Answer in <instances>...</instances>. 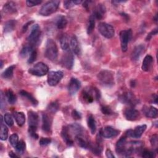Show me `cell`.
I'll return each mask as SVG.
<instances>
[{"mask_svg": "<svg viewBox=\"0 0 158 158\" xmlns=\"http://www.w3.org/2000/svg\"><path fill=\"white\" fill-rule=\"evenodd\" d=\"M45 56L50 60L54 61L58 56V49L55 41L49 38L47 40L45 47Z\"/></svg>", "mask_w": 158, "mask_h": 158, "instance_id": "6da1fadb", "label": "cell"}, {"mask_svg": "<svg viewBox=\"0 0 158 158\" xmlns=\"http://www.w3.org/2000/svg\"><path fill=\"white\" fill-rule=\"evenodd\" d=\"M60 1L57 0L48 1L40 8L39 14L43 16H48L57 10Z\"/></svg>", "mask_w": 158, "mask_h": 158, "instance_id": "7a4b0ae2", "label": "cell"}, {"mask_svg": "<svg viewBox=\"0 0 158 158\" xmlns=\"http://www.w3.org/2000/svg\"><path fill=\"white\" fill-rule=\"evenodd\" d=\"M97 77L101 83L104 86H110L114 83V75L112 72L109 70H104L101 71L98 73Z\"/></svg>", "mask_w": 158, "mask_h": 158, "instance_id": "3957f363", "label": "cell"}, {"mask_svg": "<svg viewBox=\"0 0 158 158\" xmlns=\"http://www.w3.org/2000/svg\"><path fill=\"white\" fill-rule=\"evenodd\" d=\"M41 36V30L38 24H34L31 28L27 40L30 45L34 46L39 42Z\"/></svg>", "mask_w": 158, "mask_h": 158, "instance_id": "277c9868", "label": "cell"}, {"mask_svg": "<svg viewBox=\"0 0 158 158\" xmlns=\"http://www.w3.org/2000/svg\"><path fill=\"white\" fill-rule=\"evenodd\" d=\"M49 72V67L43 62H38L31 67L28 72L33 75L42 77L46 75Z\"/></svg>", "mask_w": 158, "mask_h": 158, "instance_id": "5b68a950", "label": "cell"}, {"mask_svg": "<svg viewBox=\"0 0 158 158\" xmlns=\"http://www.w3.org/2000/svg\"><path fill=\"white\" fill-rule=\"evenodd\" d=\"M99 33L106 38H112L115 34L114 27L106 22H100L98 26Z\"/></svg>", "mask_w": 158, "mask_h": 158, "instance_id": "8992f818", "label": "cell"}, {"mask_svg": "<svg viewBox=\"0 0 158 158\" xmlns=\"http://www.w3.org/2000/svg\"><path fill=\"white\" fill-rule=\"evenodd\" d=\"M118 99L123 104L130 106H134L138 102V99L135 97L133 93L130 91L124 92L123 93L120 94L118 97Z\"/></svg>", "mask_w": 158, "mask_h": 158, "instance_id": "52a82bcc", "label": "cell"}, {"mask_svg": "<svg viewBox=\"0 0 158 158\" xmlns=\"http://www.w3.org/2000/svg\"><path fill=\"white\" fill-rule=\"evenodd\" d=\"M83 99L88 103H91L94 101V98L96 99H99L101 96L99 91L96 88H89V89H85L82 93Z\"/></svg>", "mask_w": 158, "mask_h": 158, "instance_id": "ba28073f", "label": "cell"}, {"mask_svg": "<svg viewBox=\"0 0 158 158\" xmlns=\"http://www.w3.org/2000/svg\"><path fill=\"white\" fill-rule=\"evenodd\" d=\"M132 36V31L131 29L122 30L120 33V39L121 48L123 52H125L128 49V44Z\"/></svg>", "mask_w": 158, "mask_h": 158, "instance_id": "9c48e42d", "label": "cell"}, {"mask_svg": "<svg viewBox=\"0 0 158 158\" xmlns=\"http://www.w3.org/2000/svg\"><path fill=\"white\" fill-rule=\"evenodd\" d=\"M64 73L60 71H51L48 72L47 81L49 85L54 86L57 85L63 78Z\"/></svg>", "mask_w": 158, "mask_h": 158, "instance_id": "30bf717a", "label": "cell"}, {"mask_svg": "<svg viewBox=\"0 0 158 158\" xmlns=\"http://www.w3.org/2000/svg\"><path fill=\"white\" fill-rule=\"evenodd\" d=\"M65 54H64L61 58V64L63 67L67 68L69 70L72 69L73 63H74V57L72 52L70 50L65 51Z\"/></svg>", "mask_w": 158, "mask_h": 158, "instance_id": "8fae6325", "label": "cell"}, {"mask_svg": "<svg viewBox=\"0 0 158 158\" xmlns=\"http://www.w3.org/2000/svg\"><path fill=\"white\" fill-rule=\"evenodd\" d=\"M99 135L102 138H110L117 136L120 133V131L110 126H107L102 128L99 132Z\"/></svg>", "mask_w": 158, "mask_h": 158, "instance_id": "7c38bea8", "label": "cell"}, {"mask_svg": "<svg viewBox=\"0 0 158 158\" xmlns=\"http://www.w3.org/2000/svg\"><path fill=\"white\" fill-rule=\"evenodd\" d=\"M146 125H141L136 127L134 130H129L126 132L127 136L134 138H139L146 129Z\"/></svg>", "mask_w": 158, "mask_h": 158, "instance_id": "4fadbf2b", "label": "cell"}, {"mask_svg": "<svg viewBox=\"0 0 158 158\" xmlns=\"http://www.w3.org/2000/svg\"><path fill=\"white\" fill-rule=\"evenodd\" d=\"M81 87L80 81L76 78H72L68 85V91L70 95L73 96L76 94Z\"/></svg>", "mask_w": 158, "mask_h": 158, "instance_id": "5bb4252c", "label": "cell"}, {"mask_svg": "<svg viewBox=\"0 0 158 158\" xmlns=\"http://www.w3.org/2000/svg\"><path fill=\"white\" fill-rule=\"evenodd\" d=\"M127 147V138L125 136L121 137L117 142L115 146V151L117 154L123 156Z\"/></svg>", "mask_w": 158, "mask_h": 158, "instance_id": "9a60e30c", "label": "cell"}, {"mask_svg": "<svg viewBox=\"0 0 158 158\" xmlns=\"http://www.w3.org/2000/svg\"><path fill=\"white\" fill-rule=\"evenodd\" d=\"M123 114H124L126 119L128 120H130V121L135 120L138 119V118L139 116V111L133 108H130V109H125L123 112Z\"/></svg>", "mask_w": 158, "mask_h": 158, "instance_id": "2e32d148", "label": "cell"}, {"mask_svg": "<svg viewBox=\"0 0 158 158\" xmlns=\"http://www.w3.org/2000/svg\"><path fill=\"white\" fill-rule=\"evenodd\" d=\"M106 9L104 4H98L96 7L93 15H94L95 19L101 20L103 18L104 14L106 13Z\"/></svg>", "mask_w": 158, "mask_h": 158, "instance_id": "e0dca14e", "label": "cell"}, {"mask_svg": "<svg viewBox=\"0 0 158 158\" xmlns=\"http://www.w3.org/2000/svg\"><path fill=\"white\" fill-rule=\"evenodd\" d=\"M144 51V46L143 44L137 45L131 52V58L133 61H137L139 60L140 56L142 55Z\"/></svg>", "mask_w": 158, "mask_h": 158, "instance_id": "ac0fdd59", "label": "cell"}, {"mask_svg": "<svg viewBox=\"0 0 158 158\" xmlns=\"http://www.w3.org/2000/svg\"><path fill=\"white\" fill-rule=\"evenodd\" d=\"M28 126L38 127L39 123V115L34 111L30 110L28 112Z\"/></svg>", "mask_w": 158, "mask_h": 158, "instance_id": "d6986e66", "label": "cell"}, {"mask_svg": "<svg viewBox=\"0 0 158 158\" xmlns=\"http://www.w3.org/2000/svg\"><path fill=\"white\" fill-rule=\"evenodd\" d=\"M61 136L67 146H71L73 144V141L70 136V132L67 127H63L61 131Z\"/></svg>", "mask_w": 158, "mask_h": 158, "instance_id": "ffe728a7", "label": "cell"}, {"mask_svg": "<svg viewBox=\"0 0 158 158\" xmlns=\"http://www.w3.org/2000/svg\"><path fill=\"white\" fill-rule=\"evenodd\" d=\"M70 47L72 48V51L76 55H80L81 53V48L78 41V40L75 36H72L70 40Z\"/></svg>", "mask_w": 158, "mask_h": 158, "instance_id": "44dd1931", "label": "cell"}, {"mask_svg": "<svg viewBox=\"0 0 158 158\" xmlns=\"http://www.w3.org/2000/svg\"><path fill=\"white\" fill-rule=\"evenodd\" d=\"M153 63V57L151 55H147L143 59L141 69L145 72H148L151 69Z\"/></svg>", "mask_w": 158, "mask_h": 158, "instance_id": "7402d4cb", "label": "cell"}, {"mask_svg": "<svg viewBox=\"0 0 158 158\" xmlns=\"http://www.w3.org/2000/svg\"><path fill=\"white\" fill-rule=\"evenodd\" d=\"M52 120L50 117L46 114H42V129L46 131L49 132L51 130Z\"/></svg>", "mask_w": 158, "mask_h": 158, "instance_id": "603a6c76", "label": "cell"}, {"mask_svg": "<svg viewBox=\"0 0 158 158\" xmlns=\"http://www.w3.org/2000/svg\"><path fill=\"white\" fill-rule=\"evenodd\" d=\"M55 24L58 29H63L65 28L67 24V20L65 16L59 15L55 19Z\"/></svg>", "mask_w": 158, "mask_h": 158, "instance_id": "cb8c5ba5", "label": "cell"}, {"mask_svg": "<svg viewBox=\"0 0 158 158\" xmlns=\"http://www.w3.org/2000/svg\"><path fill=\"white\" fill-rule=\"evenodd\" d=\"M143 110L144 115L148 118H156L157 116V109L153 106H146Z\"/></svg>", "mask_w": 158, "mask_h": 158, "instance_id": "d4e9b609", "label": "cell"}, {"mask_svg": "<svg viewBox=\"0 0 158 158\" xmlns=\"http://www.w3.org/2000/svg\"><path fill=\"white\" fill-rule=\"evenodd\" d=\"M60 44L61 48L64 51H67L70 50V41L69 37L66 34H63L60 38Z\"/></svg>", "mask_w": 158, "mask_h": 158, "instance_id": "484cf974", "label": "cell"}, {"mask_svg": "<svg viewBox=\"0 0 158 158\" xmlns=\"http://www.w3.org/2000/svg\"><path fill=\"white\" fill-rule=\"evenodd\" d=\"M2 115H1V130H0V138L2 141H5L8 137V128L6 125L3 123Z\"/></svg>", "mask_w": 158, "mask_h": 158, "instance_id": "4316f807", "label": "cell"}, {"mask_svg": "<svg viewBox=\"0 0 158 158\" xmlns=\"http://www.w3.org/2000/svg\"><path fill=\"white\" fill-rule=\"evenodd\" d=\"M3 11L8 14H12L16 12V4L12 1H9L6 2L3 7Z\"/></svg>", "mask_w": 158, "mask_h": 158, "instance_id": "83f0119b", "label": "cell"}, {"mask_svg": "<svg viewBox=\"0 0 158 158\" xmlns=\"http://www.w3.org/2000/svg\"><path fill=\"white\" fill-rule=\"evenodd\" d=\"M14 117L16 121L17 125L20 127H22L25 122V116L23 112H15L13 114Z\"/></svg>", "mask_w": 158, "mask_h": 158, "instance_id": "f1b7e54d", "label": "cell"}, {"mask_svg": "<svg viewBox=\"0 0 158 158\" xmlns=\"http://www.w3.org/2000/svg\"><path fill=\"white\" fill-rule=\"evenodd\" d=\"M101 143L96 142V144H91L89 143L88 148L91 149V151L93 152V154H94L96 156H100L101 154V152L102 151V146L101 144Z\"/></svg>", "mask_w": 158, "mask_h": 158, "instance_id": "f546056e", "label": "cell"}, {"mask_svg": "<svg viewBox=\"0 0 158 158\" xmlns=\"http://www.w3.org/2000/svg\"><path fill=\"white\" fill-rule=\"evenodd\" d=\"M17 22L15 20H9L7 21L4 25V33H9L14 30L15 27Z\"/></svg>", "mask_w": 158, "mask_h": 158, "instance_id": "4dcf8cb0", "label": "cell"}, {"mask_svg": "<svg viewBox=\"0 0 158 158\" xmlns=\"http://www.w3.org/2000/svg\"><path fill=\"white\" fill-rule=\"evenodd\" d=\"M88 126L90 130V131L92 134H94L96 131V122L92 115H89L87 120Z\"/></svg>", "mask_w": 158, "mask_h": 158, "instance_id": "1f68e13d", "label": "cell"}, {"mask_svg": "<svg viewBox=\"0 0 158 158\" xmlns=\"http://www.w3.org/2000/svg\"><path fill=\"white\" fill-rule=\"evenodd\" d=\"M20 94L22 96H23V97L27 98L28 100H29L33 106H36L38 105V101L30 93H28L27 91H24V90H22V91H20Z\"/></svg>", "mask_w": 158, "mask_h": 158, "instance_id": "d6a6232c", "label": "cell"}, {"mask_svg": "<svg viewBox=\"0 0 158 158\" xmlns=\"http://www.w3.org/2000/svg\"><path fill=\"white\" fill-rule=\"evenodd\" d=\"M75 139L77 141V144H78L79 146H80L82 148L84 149H87L89 147V142H88L83 137V135H77L75 136Z\"/></svg>", "mask_w": 158, "mask_h": 158, "instance_id": "836d02e7", "label": "cell"}, {"mask_svg": "<svg viewBox=\"0 0 158 158\" xmlns=\"http://www.w3.org/2000/svg\"><path fill=\"white\" fill-rule=\"evenodd\" d=\"M15 66L14 65H10V67H7L1 74V76L3 78L5 79H10L13 76L14 70L15 69Z\"/></svg>", "mask_w": 158, "mask_h": 158, "instance_id": "e575fe53", "label": "cell"}, {"mask_svg": "<svg viewBox=\"0 0 158 158\" xmlns=\"http://www.w3.org/2000/svg\"><path fill=\"white\" fill-rule=\"evenodd\" d=\"M95 27V18L93 14H91L88 19V22L87 25V28H86V31L88 35H90Z\"/></svg>", "mask_w": 158, "mask_h": 158, "instance_id": "d590c367", "label": "cell"}, {"mask_svg": "<svg viewBox=\"0 0 158 158\" xmlns=\"http://www.w3.org/2000/svg\"><path fill=\"white\" fill-rule=\"evenodd\" d=\"M6 96L8 102L10 104H14L15 103V102L17 101V97L11 89H9L6 92Z\"/></svg>", "mask_w": 158, "mask_h": 158, "instance_id": "8d00e7d4", "label": "cell"}, {"mask_svg": "<svg viewBox=\"0 0 158 158\" xmlns=\"http://www.w3.org/2000/svg\"><path fill=\"white\" fill-rule=\"evenodd\" d=\"M33 50V46L28 44V45H26L22 48L20 52V56L22 57H25L27 55L30 54Z\"/></svg>", "mask_w": 158, "mask_h": 158, "instance_id": "74e56055", "label": "cell"}, {"mask_svg": "<svg viewBox=\"0 0 158 158\" xmlns=\"http://www.w3.org/2000/svg\"><path fill=\"white\" fill-rule=\"evenodd\" d=\"M25 143L23 140H20L15 148L16 149V151L19 154H23L24 151L25 150Z\"/></svg>", "mask_w": 158, "mask_h": 158, "instance_id": "f35d334b", "label": "cell"}, {"mask_svg": "<svg viewBox=\"0 0 158 158\" xmlns=\"http://www.w3.org/2000/svg\"><path fill=\"white\" fill-rule=\"evenodd\" d=\"M59 108V103H58L57 102H56V101L51 102V103L48 105V107H47L48 110L49 112H52V113H55V112H56L58 110Z\"/></svg>", "mask_w": 158, "mask_h": 158, "instance_id": "ab89813d", "label": "cell"}, {"mask_svg": "<svg viewBox=\"0 0 158 158\" xmlns=\"http://www.w3.org/2000/svg\"><path fill=\"white\" fill-rule=\"evenodd\" d=\"M19 136L16 133H13L12 134L10 137H9V143L12 145V147L15 148L17 144L19 143Z\"/></svg>", "mask_w": 158, "mask_h": 158, "instance_id": "60d3db41", "label": "cell"}, {"mask_svg": "<svg viewBox=\"0 0 158 158\" xmlns=\"http://www.w3.org/2000/svg\"><path fill=\"white\" fill-rule=\"evenodd\" d=\"M36 130H37V127L35 126H29L28 127V133L30 136L33 138V139H38V135L36 133Z\"/></svg>", "mask_w": 158, "mask_h": 158, "instance_id": "b9f144b4", "label": "cell"}, {"mask_svg": "<svg viewBox=\"0 0 158 158\" xmlns=\"http://www.w3.org/2000/svg\"><path fill=\"white\" fill-rule=\"evenodd\" d=\"M4 120L5 123L9 127H12L14 125V120L12 115L9 113L5 114L4 116Z\"/></svg>", "mask_w": 158, "mask_h": 158, "instance_id": "7bdbcfd3", "label": "cell"}, {"mask_svg": "<svg viewBox=\"0 0 158 158\" xmlns=\"http://www.w3.org/2000/svg\"><path fill=\"white\" fill-rule=\"evenodd\" d=\"M141 156L145 158H152L155 157V153L153 151L145 149L141 152Z\"/></svg>", "mask_w": 158, "mask_h": 158, "instance_id": "ee69618b", "label": "cell"}, {"mask_svg": "<svg viewBox=\"0 0 158 158\" xmlns=\"http://www.w3.org/2000/svg\"><path fill=\"white\" fill-rule=\"evenodd\" d=\"M101 110L103 114L105 115H112L113 114V111L110 107L108 106H102L101 107Z\"/></svg>", "mask_w": 158, "mask_h": 158, "instance_id": "f6af8a7d", "label": "cell"}, {"mask_svg": "<svg viewBox=\"0 0 158 158\" xmlns=\"http://www.w3.org/2000/svg\"><path fill=\"white\" fill-rule=\"evenodd\" d=\"M36 56H37V53H36V51L33 49L31 52L30 54V56H29V58L28 59V64H31L33 63V62H35V60H36Z\"/></svg>", "mask_w": 158, "mask_h": 158, "instance_id": "bcb514c9", "label": "cell"}, {"mask_svg": "<svg viewBox=\"0 0 158 158\" xmlns=\"http://www.w3.org/2000/svg\"><path fill=\"white\" fill-rule=\"evenodd\" d=\"M51 142V139L49 138H41L39 141V143L41 146H44L50 144Z\"/></svg>", "mask_w": 158, "mask_h": 158, "instance_id": "7dc6e473", "label": "cell"}, {"mask_svg": "<svg viewBox=\"0 0 158 158\" xmlns=\"http://www.w3.org/2000/svg\"><path fill=\"white\" fill-rule=\"evenodd\" d=\"M41 2H42V1H38V0H35V1L29 0L26 1V4L28 7H33L35 6H37L40 4Z\"/></svg>", "mask_w": 158, "mask_h": 158, "instance_id": "c3c4849f", "label": "cell"}, {"mask_svg": "<svg viewBox=\"0 0 158 158\" xmlns=\"http://www.w3.org/2000/svg\"><path fill=\"white\" fill-rule=\"evenodd\" d=\"M150 141L151 143V145L154 147L156 149H157V135H153L151 137Z\"/></svg>", "mask_w": 158, "mask_h": 158, "instance_id": "681fc988", "label": "cell"}, {"mask_svg": "<svg viewBox=\"0 0 158 158\" xmlns=\"http://www.w3.org/2000/svg\"><path fill=\"white\" fill-rule=\"evenodd\" d=\"M75 5V4L73 1H65L64 2V6L66 9H70Z\"/></svg>", "mask_w": 158, "mask_h": 158, "instance_id": "f907efd6", "label": "cell"}, {"mask_svg": "<svg viewBox=\"0 0 158 158\" xmlns=\"http://www.w3.org/2000/svg\"><path fill=\"white\" fill-rule=\"evenodd\" d=\"M157 28L154 29V30H152L149 33H148V35H147V36H146V41H149V40L151 39V38H152L154 35H157Z\"/></svg>", "mask_w": 158, "mask_h": 158, "instance_id": "816d5d0a", "label": "cell"}, {"mask_svg": "<svg viewBox=\"0 0 158 158\" xmlns=\"http://www.w3.org/2000/svg\"><path fill=\"white\" fill-rule=\"evenodd\" d=\"M72 116L74 119L76 120H78L80 119L81 118V114L80 112H78L77 110H73L72 112Z\"/></svg>", "mask_w": 158, "mask_h": 158, "instance_id": "f5cc1de1", "label": "cell"}, {"mask_svg": "<svg viewBox=\"0 0 158 158\" xmlns=\"http://www.w3.org/2000/svg\"><path fill=\"white\" fill-rule=\"evenodd\" d=\"M106 155L107 157H109V158H114L115 157L112 152L109 149H107L106 151Z\"/></svg>", "mask_w": 158, "mask_h": 158, "instance_id": "db71d44e", "label": "cell"}, {"mask_svg": "<svg viewBox=\"0 0 158 158\" xmlns=\"http://www.w3.org/2000/svg\"><path fill=\"white\" fill-rule=\"evenodd\" d=\"M31 23H33V21L28 22H27V23H25V24L23 25V28H22V31H23V33H25V32L27 31V28H28L29 25H30Z\"/></svg>", "mask_w": 158, "mask_h": 158, "instance_id": "11a10c76", "label": "cell"}, {"mask_svg": "<svg viewBox=\"0 0 158 158\" xmlns=\"http://www.w3.org/2000/svg\"><path fill=\"white\" fill-rule=\"evenodd\" d=\"M9 156L10 157H12V158H15V157H19L20 156L17 155L16 153L14 152L13 151H10L9 152Z\"/></svg>", "mask_w": 158, "mask_h": 158, "instance_id": "9f6ffc18", "label": "cell"}, {"mask_svg": "<svg viewBox=\"0 0 158 158\" xmlns=\"http://www.w3.org/2000/svg\"><path fill=\"white\" fill-rule=\"evenodd\" d=\"M91 2H92L91 1H84L83 3V6L84 7H85L86 9H88L89 3Z\"/></svg>", "mask_w": 158, "mask_h": 158, "instance_id": "6f0895ef", "label": "cell"}, {"mask_svg": "<svg viewBox=\"0 0 158 158\" xmlns=\"http://www.w3.org/2000/svg\"><path fill=\"white\" fill-rule=\"evenodd\" d=\"M153 102L155 104L157 103V96L156 94H154L153 96Z\"/></svg>", "mask_w": 158, "mask_h": 158, "instance_id": "680465c9", "label": "cell"}, {"mask_svg": "<svg viewBox=\"0 0 158 158\" xmlns=\"http://www.w3.org/2000/svg\"><path fill=\"white\" fill-rule=\"evenodd\" d=\"M73 2H74L75 5H78V4H81L82 2V1H81V0H75V1H73Z\"/></svg>", "mask_w": 158, "mask_h": 158, "instance_id": "91938a15", "label": "cell"}, {"mask_svg": "<svg viewBox=\"0 0 158 158\" xmlns=\"http://www.w3.org/2000/svg\"><path fill=\"white\" fill-rule=\"evenodd\" d=\"M136 85V83H135V80H131V82H130V85L132 86V87H134Z\"/></svg>", "mask_w": 158, "mask_h": 158, "instance_id": "94428289", "label": "cell"}, {"mask_svg": "<svg viewBox=\"0 0 158 158\" xmlns=\"http://www.w3.org/2000/svg\"><path fill=\"white\" fill-rule=\"evenodd\" d=\"M153 20L155 21V22H157V14L155 15V17L153 18Z\"/></svg>", "mask_w": 158, "mask_h": 158, "instance_id": "6125c7cd", "label": "cell"}, {"mask_svg": "<svg viewBox=\"0 0 158 158\" xmlns=\"http://www.w3.org/2000/svg\"><path fill=\"white\" fill-rule=\"evenodd\" d=\"M2 66H3V62H2V60H1V68H2Z\"/></svg>", "mask_w": 158, "mask_h": 158, "instance_id": "be15d7a7", "label": "cell"}]
</instances>
